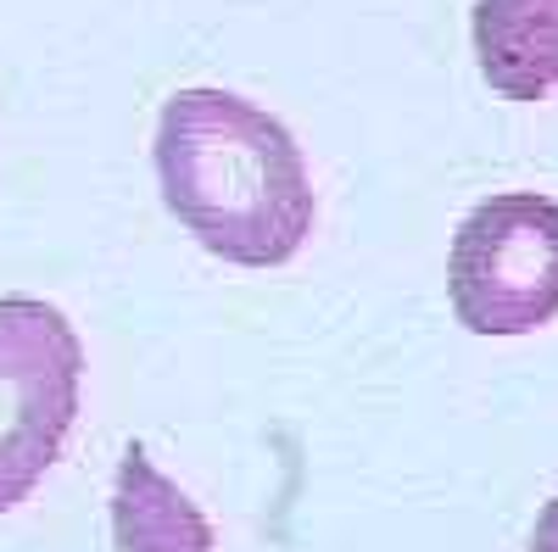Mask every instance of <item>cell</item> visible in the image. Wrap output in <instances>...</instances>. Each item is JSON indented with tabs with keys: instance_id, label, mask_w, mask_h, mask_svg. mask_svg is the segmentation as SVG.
<instances>
[{
	"instance_id": "cell-1",
	"label": "cell",
	"mask_w": 558,
	"mask_h": 552,
	"mask_svg": "<svg viewBox=\"0 0 558 552\" xmlns=\"http://www.w3.org/2000/svg\"><path fill=\"white\" fill-rule=\"evenodd\" d=\"M157 184L168 212L235 268H279L313 235L302 146L274 112L229 89H179L157 123Z\"/></svg>"
},
{
	"instance_id": "cell-2",
	"label": "cell",
	"mask_w": 558,
	"mask_h": 552,
	"mask_svg": "<svg viewBox=\"0 0 558 552\" xmlns=\"http://www.w3.org/2000/svg\"><path fill=\"white\" fill-rule=\"evenodd\" d=\"M447 291L463 330L531 335L558 318V201L536 191L486 196L452 235Z\"/></svg>"
},
{
	"instance_id": "cell-3",
	"label": "cell",
	"mask_w": 558,
	"mask_h": 552,
	"mask_svg": "<svg viewBox=\"0 0 558 552\" xmlns=\"http://www.w3.org/2000/svg\"><path fill=\"white\" fill-rule=\"evenodd\" d=\"M84 346L68 312L0 296V514L45 480L78 419Z\"/></svg>"
},
{
	"instance_id": "cell-4",
	"label": "cell",
	"mask_w": 558,
	"mask_h": 552,
	"mask_svg": "<svg viewBox=\"0 0 558 552\" xmlns=\"http://www.w3.org/2000/svg\"><path fill=\"white\" fill-rule=\"evenodd\" d=\"M475 57L497 96L547 101L558 89V0H475Z\"/></svg>"
},
{
	"instance_id": "cell-5",
	"label": "cell",
	"mask_w": 558,
	"mask_h": 552,
	"mask_svg": "<svg viewBox=\"0 0 558 552\" xmlns=\"http://www.w3.org/2000/svg\"><path fill=\"white\" fill-rule=\"evenodd\" d=\"M112 536H118V552H213V525L151 464L146 446H129L118 457Z\"/></svg>"
},
{
	"instance_id": "cell-6",
	"label": "cell",
	"mask_w": 558,
	"mask_h": 552,
	"mask_svg": "<svg viewBox=\"0 0 558 552\" xmlns=\"http://www.w3.org/2000/svg\"><path fill=\"white\" fill-rule=\"evenodd\" d=\"M531 552H558V496L536 514V530H531Z\"/></svg>"
}]
</instances>
